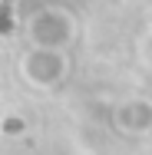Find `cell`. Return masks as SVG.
Returning <instances> with one entry per match:
<instances>
[{"label":"cell","mask_w":152,"mask_h":155,"mask_svg":"<svg viewBox=\"0 0 152 155\" xmlns=\"http://www.w3.org/2000/svg\"><path fill=\"white\" fill-rule=\"evenodd\" d=\"M20 73L27 83L50 89L66 76V56H63V50H53V46H33L20 60Z\"/></svg>","instance_id":"6da1fadb"},{"label":"cell","mask_w":152,"mask_h":155,"mask_svg":"<svg viewBox=\"0 0 152 155\" xmlns=\"http://www.w3.org/2000/svg\"><path fill=\"white\" fill-rule=\"evenodd\" d=\"M73 36V20L69 13L60 10V7H46L40 13H33L30 20V40L36 46H53V50H63Z\"/></svg>","instance_id":"7a4b0ae2"},{"label":"cell","mask_w":152,"mask_h":155,"mask_svg":"<svg viewBox=\"0 0 152 155\" xmlns=\"http://www.w3.org/2000/svg\"><path fill=\"white\" fill-rule=\"evenodd\" d=\"M116 125L126 129V132H146L152 125V106H146V102H126V106H119Z\"/></svg>","instance_id":"3957f363"},{"label":"cell","mask_w":152,"mask_h":155,"mask_svg":"<svg viewBox=\"0 0 152 155\" xmlns=\"http://www.w3.org/2000/svg\"><path fill=\"white\" fill-rule=\"evenodd\" d=\"M30 132V122L23 119V116H17V112H7L3 119H0V135L3 139H23Z\"/></svg>","instance_id":"277c9868"},{"label":"cell","mask_w":152,"mask_h":155,"mask_svg":"<svg viewBox=\"0 0 152 155\" xmlns=\"http://www.w3.org/2000/svg\"><path fill=\"white\" fill-rule=\"evenodd\" d=\"M0 142H3V135H0Z\"/></svg>","instance_id":"5b68a950"}]
</instances>
